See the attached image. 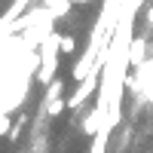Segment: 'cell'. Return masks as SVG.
Returning <instances> with one entry per match:
<instances>
[{"mask_svg": "<svg viewBox=\"0 0 153 153\" xmlns=\"http://www.w3.org/2000/svg\"><path fill=\"white\" fill-rule=\"evenodd\" d=\"M58 55H61V37L58 34H46L43 37V55H40V71H37V83L49 86L58 68Z\"/></svg>", "mask_w": 153, "mask_h": 153, "instance_id": "cell-1", "label": "cell"}, {"mask_svg": "<svg viewBox=\"0 0 153 153\" xmlns=\"http://www.w3.org/2000/svg\"><path fill=\"white\" fill-rule=\"evenodd\" d=\"M61 95H65V83L61 80L46 86V98H43V113L46 117H58V113L68 110V98H61Z\"/></svg>", "mask_w": 153, "mask_h": 153, "instance_id": "cell-2", "label": "cell"}, {"mask_svg": "<svg viewBox=\"0 0 153 153\" xmlns=\"http://www.w3.org/2000/svg\"><path fill=\"white\" fill-rule=\"evenodd\" d=\"M147 65V37H135L126 46V68H141Z\"/></svg>", "mask_w": 153, "mask_h": 153, "instance_id": "cell-3", "label": "cell"}, {"mask_svg": "<svg viewBox=\"0 0 153 153\" xmlns=\"http://www.w3.org/2000/svg\"><path fill=\"white\" fill-rule=\"evenodd\" d=\"M144 19H147V25H150V28H153V3L147 6V12H144Z\"/></svg>", "mask_w": 153, "mask_h": 153, "instance_id": "cell-7", "label": "cell"}, {"mask_svg": "<svg viewBox=\"0 0 153 153\" xmlns=\"http://www.w3.org/2000/svg\"><path fill=\"white\" fill-rule=\"evenodd\" d=\"M74 49H76V40H74V37H71V34L61 37V55H71Z\"/></svg>", "mask_w": 153, "mask_h": 153, "instance_id": "cell-5", "label": "cell"}, {"mask_svg": "<svg viewBox=\"0 0 153 153\" xmlns=\"http://www.w3.org/2000/svg\"><path fill=\"white\" fill-rule=\"evenodd\" d=\"M74 6V0H49V16L52 19H65Z\"/></svg>", "mask_w": 153, "mask_h": 153, "instance_id": "cell-4", "label": "cell"}, {"mask_svg": "<svg viewBox=\"0 0 153 153\" xmlns=\"http://www.w3.org/2000/svg\"><path fill=\"white\" fill-rule=\"evenodd\" d=\"M83 3H92V0H74V6H83Z\"/></svg>", "mask_w": 153, "mask_h": 153, "instance_id": "cell-8", "label": "cell"}, {"mask_svg": "<svg viewBox=\"0 0 153 153\" xmlns=\"http://www.w3.org/2000/svg\"><path fill=\"white\" fill-rule=\"evenodd\" d=\"M9 129H12V123H9V117L3 113V117H0V135H9Z\"/></svg>", "mask_w": 153, "mask_h": 153, "instance_id": "cell-6", "label": "cell"}]
</instances>
